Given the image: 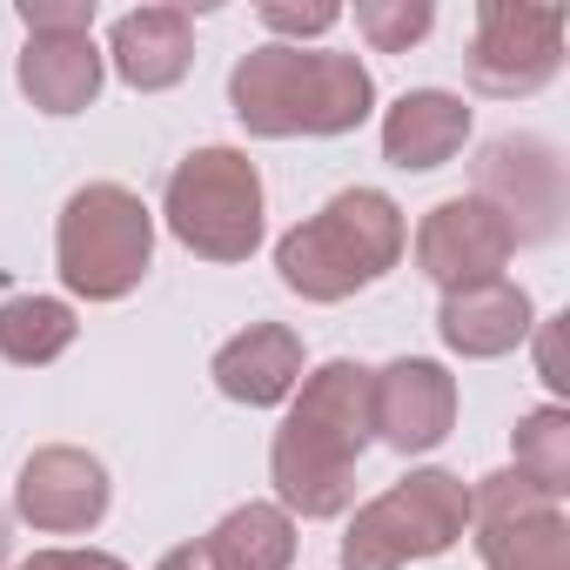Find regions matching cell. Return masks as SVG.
I'll return each mask as SVG.
<instances>
[{
	"label": "cell",
	"instance_id": "1",
	"mask_svg": "<svg viewBox=\"0 0 570 570\" xmlns=\"http://www.w3.org/2000/svg\"><path fill=\"white\" fill-rule=\"evenodd\" d=\"M370 430V370L336 356L296 383V403L268 443V476L289 517H343L356 503V463Z\"/></svg>",
	"mask_w": 570,
	"mask_h": 570
},
{
	"label": "cell",
	"instance_id": "2",
	"mask_svg": "<svg viewBox=\"0 0 570 570\" xmlns=\"http://www.w3.org/2000/svg\"><path fill=\"white\" fill-rule=\"evenodd\" d=\"M228 108L248 135L289 141V135H356L376 108V81L356 55L336 48H289L268 41L235 61L228 75Z\"/></svg>",
	"mask_w": 570,
	"mask_h": 570
},
{
	"label": "cell",
	"instance_id": "3",
	"mask_svg": "<svg viewBox=\"0 0 570 570\" xmlns=\"http://www.w3.org/2000/svg\"><path fill=\"white\" fill-rule=\"evenodd\" d=\"M410 222L383 188H343L275 242V275L303 303H343L403 262Z\"/></svg>",
	"mask_w": 570,
	"mask_h": 570
},
{
	"label": "cell",
	"instance_id": "4",
	"mask_svg": "<svg viewBox=\"0 0 570 570\" xmlns=\"http://www.w3.org/2000/svg\"><path fill=\"white\" fill-rule=\"evenodd\" d=\"M55 262L61 282L81 303H121L141 289L155 268V215L135 188L121 181H88L68 195L61 228H55Z\"/></svg>",
	"mask_w": 570,
	"mask_h": 570
},
{
	"label": "cell",
	"instance_id": "5",
	"mask_svg": "<svg viewBox=\"0 0 570 570\" xmlns=\"http://www.w3.org/2000/svg\"><path fill=\"white\" fill-rule=\"evenodd\" d=\"M168 235L202 262H248L262 242V175L242 148H195L161 188Z\"/></svg>",
	"mask_w": 570,
	"mask_h": 570
},
{
	"label": "cell",
	"instance_id": "6",
	"mask_svg": "<svg viewBox=\"0 0 570 570\" xmlns=\"http://www.w3.org/2000/svg\"><path fill=\"white\" fill-rule=\"evenodd\" d=\"M463 530H470V483L450 470H410L350 517L343 570H403L416 557H443Z\"/></svg>",
	"mask_w": 570,
	"mask_h": 570
},
{
	"label": "cell",
	"instance_id": "7",
	"mask_svg": "<svg viewBox=\"0 0 570 570\" xmlns=\"http://www.w3.org/2000/svg\"><path fill=\"white\" fill-rule=\"evenodd\" d=\"M470 88L497 101H523L557 81L563 68V14L557 8H517V0H483L470 35Z\"/></svg>",
	"mask_w": 570,
	"mask_h": 570
},
{
	"label": "cell",
	"instance_id": "8",
	"mask_svg": "<svg viewBox=\"0 0 570 570\" xmlns=\"http://www.w3.org/2000/svg\"><path fill=\"white\" fill-rule=\"evenodd\" d=\"M470 195L503 215L517 248L550 242L563 228V161H557V148L543 135H497V141H483Z\"/></svg>",
	"mask_w": 570,
	"mask_h": 570
},
{
	"label": "cell",
	"instance_id": "9",
	"mask_svg": "<svg viewBox=\"0 0 570 570\" xmlns=\"http://www.w3.org/2000/svg\"><path fill=\"white\" fill-rule=\"evenodd\" d=\"M517 242L503 228L497 208H483L476 195H456V202H436L416 228V268L436 282L443 296L456 289H476V282H503Z\"/></svg>",
	"mask_w": 570,
	"mask_h": 570
},
{
	"label": "cell",
	"instance_id": "10",
	"mask_svg": "<svg viewBox=\"0 0 570 570\" xmlns=\"http://www.w3.org/2000/svg\"><path fill=\"white\" fill-rule=\"evenodd\" d=\"M370 430L396 456H423L456 430V376L430 356H396L370 370Z\"/></svg>",
	"mask_w": 570,
	"mask_h": 570
},
{
	"label": "cell",
	"instance_id": "11",
	"mask_svg": "<svg viewBox=\"0 0 570 570\" xmlns=\"http://www.w3.org/2000/svg\"><path fill=\"white\" fill-rule=\"evenodd\" d=\"M108 497H115V483H108L101 456H88L75 443L35 450L21 463V476H14V517L28 530H41V537H81V530H95L108 517Z\"/></svg>",
	"mask_w": 570,
	"mask_h": 570
},
{
	"label": "cell",
	"instance_id": "12",
	"mask_svg": "<svg viewBox=\"0 0 570 570\" xmlns=\"http://www.w3.org/2000/svg\"><path fill=\"white\" fill-rule=\"evenodd\" d=\"M215 390L228 403H248V410H275L289 403L296 383H303V336L289 323H248L242 336H228L208 363Z\"/></svg>",
	"mask_w": 570,
	"mask_h": 570
},
{
	"label": "cell",
	"instance_id": "13",
	"mask_svg": "<svg viewBox=\"0 0 570 570\" xmlns=\"http://www.w3.org/2000/svg\"><path fill=\"white\" fill-rule=\"evenodd\" d=\"M101 61H115V75L135 95H161V88L188 81V68H195V21H188V8H135V14H121Z\"/></svg>",
	"mask_w": 570,
	"mask_h": 570
},
{
	"label": "cell",
	"instance_id": "14",
	"mask_svg": "<svg viewBox=\"0 0 570 570\" xmlns=\"http://www.w3.org/2000/svg\"><path fill=\"white\" fill-rule=\"evenodd\" d=\"M463 141H470V108L450 88H410L383 115V161H396L403 175H430V168L456 161Z\"/></svg>",
	"mask_w": 570,
	"mask_h": 570
},
{
	"label": "cell",
	"instance_id": "15",
	"mask_svg": "<svg viewBox=\"0 0 570 570\" xmlns=\"http://www.w3.org/2000/svg\"><path fill=\"white\" fill-rule=\"evenodd\" d=\"M530 330H537V316H530V296L517 282H476V289L443 296V309H436V336L470 363L510 356Z\"/></svg>",
	"mask_w": 570,
	"mask_h": 570
},
{
	"label": "cell",
	"instance_id": "16",
	"mask_svg": "<svg viewBox=\"0 0 570 570\" xmlns=\"http://www.w3.org/2000/svg\"><path fill=\"white\" fill-rule=\"evenodd\" d=\"M101 75H108V61H101L95 35H28L21 68H14L21 95L41 115H81V108H95Z\"/></svg>",
	"mask_w": 570,
	"mask_h": 570
},
{
	"label": "cell",
	"instance_id": "17",
	"mask_svg": "<svg viewBox=\"0 0 570 570\" xmlns=\"http://www.w3.org/2000/svg\"><path fill=\"white\" fill-rule=\"evenodd\" d=\"M470 530H476L483 570H570V523H563V503L530 510V517H483V523H470Z\"/></svg>",
	"mask_w": 570,
	"mask_h": 570
},
{
	"label": "cell",
	"instance_id": "18",
	"mask_svg": "<svg viewBox=\"0 0 570 570\" xmlns=\"http://www.w3.org/2000/svg\"><path fill=\"white\" fill-rule=\"evenodd\" d=\"M208 550L222 570H289L296 563V517L282 503H235L208 530Z\"/></svg>",
	"mask_w": 570,
	"mask_h": 570
},
{
	"label": "cell",
	"instance_id": "19",
	"mask_svg": "<svg viewBox=\"0 0 570 570\" xmlns=\"http://www.w3.org/2000/svg\"><path fill=\"white\" fill-rule=\"evenodd\" d=\"M75 309L61 296H8L0 303V356L21 363V370H41L55 356L75 350Z\"/></svg>",
	"mask_w": 570,
	"mask_h": 570
},
{
	"label": "cell",
	"instance_id": "20",
	"mask_svg": "<svg viewBox=\"0 0 570 570\" xmlns=\"http://www.w3.org/2000/svg\"><path fill=\"white\" fill-rule=\"evenodd\" d=\"M510 450H517V476H530L543 497L563 503V490H570V410L543 403V410L517 416Z\"/></svg>",
	"mask_w": 570,
	"mask_h": 570
},
{
	"label": "cell",
	"instance_id": "21",
	"mask_svg": "<svg viewBox=\"0 0 570 570\" xmlns=\"http://www.w3.org/2000/svg\"><path fill=\"white\" fill-rule=\"evenodd\" d=\"M430 28H436V8H430V0H363V8H356V35H363L376 55H410Z\"/></svg>",
	"mask_w": 570,
	"mask_h": 570
},
{
	"label": "cell",
	"instance_id": "22",
	"mask_svg": "<svg viewBox=\"0 0 570 570\" xmlns=\"http://www.w3.org/2000/svg\"><path fill=\"white\" fill-rule=\"evenodd\" d=\"M550 503L557 497H543L517 470H497V476H476L470 483V523H483V517H530V510H550Z\"/></svg>",
	"mask_w": 570,
	"mask_h": 570
},
{
	"label": "cell",
	"instance_id": "23",
	"mask_svg": "<svg viewBox=\"0 0 570 570\" xmlns=\"http://www.w3.org/2000/svg\"><path fill=\"white\" fill-rule=\"evenodd\" d=\"M28 35H95V0H21Z\"/></svg>",
	"mask_w": 570,
	"mask_h": 570
},
{
	"label": "cell",
	"instance_id": "24",
	"mask_svg": "<svg viewBox=\"0 0 570 570\" xmlns=\"http://www.w3.org/2000/svg\"><path fill=\"white\" fill-rule=\"evenodd\" d=\"M336 21H343L336 8H275V0L262 8V28H268V35H296V41H309V35H330Z\"/></svg>",
	"mask_w": 570,
	"mask_h": 570
},
{
	"label": "cell",
	"instance_id": "25",
	"mask_svg": "<svg viewBox=\"0 0 570 570\" xmlns=\"http://www.w3.org/2000/svg\"><path fill=\"white\" fill-rule=\"evenodd\" d=\"M14 570H128V563L108 557V550H35V557L14 563Z\"/></svg>",
	"mask_w": 570,
	"mask_h": 570
},
{
	"label": "cell",
	"instance_id": "26",
	"mask_svg": "<svg viewBox=\"0 0 570 570\" xmlns=\"http://www.w3.org/2000/svg\"><path fill=\"white\" fill-rule=\"evenodd\" d=\"M155 570H222V563H215L208 537H195V543H175V550H168V557H161Z\"/></svg>",
	"mask_w": 570,
	"mask_h": 570
},
{
	"label": "cell",
	"instance_id": "27",
	"mask_svg": "<svg viewBox=\"0 0 570 570\" xmlns=\"http://www.w3.org/2000/svg\"><path fill=\"white\" fill-rule=\"evenodd\" d=\"M537 343H543V383H550V390H570L563 356H557V323H543V330H537Z\"/></svg>",
	"mask_w": 570,
	"mask_h": 570
},
{
	"label": "cell",
	"instance_id": "28",
	"mask_svg": "<svg viewBox=\"0 0 570 570\" xmlns=\"http://www.w3.org/2000/svg\"><path fill=\"white\" fill-rule=\"evenodd\" d=\"M8 557H14V530H8V517H0V570H8Z\"/></svg>",
	"mask_w": 570,
	"mask_h": 570
}]
</instances>
